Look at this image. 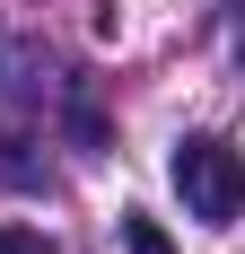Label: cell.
I'll return each instance as SVG.
<instances>
[{
  "instance_id": "6da1fadb",
  "label": "cell",
  "mask_w": 245,
  "mask_h": 254,
  "mask_svg": "<svg viewBox=\"0 0 245 254\" xmlns=\"http://www.w3.org/2000/svg\"><path fill=\"white\" fill-rule=\"evenodd\" d=\"M167 176H175V193H184V210H193L201 228H228L245 210V158L228 140H184L167 158Z\"/></svg>"
},
{
  "instance_id": "7a4b0ae2",
  "label": "cell",
  "mask_w": 245,
  "mask_h": 254,
  "mask_svg": "<svg viewBox=\"0 0 245 254\" xmlns=\"http://www.w3.org/2000/svg\"><path fill=\"white\" fill-rule=\"evenodd\" d=\"M122 246H131V254H175V237L158 228L149 210H131V219H122Z\"/></svg>"
},
{
  "instance_id": "3957f363",
  "label": "cell",
  "mask_w": 245,
  "mask_h": 254,
  "mask_svg": "<svg viewBox=\"0 0 245 254\" xmlns=\"http://www.w3.org/2000/svg\"><path fill=\"white\" fill-rule=\"evenodd\" d=\"M0 254H53L44 228H18V219H0Z\"/></svg>"
}]
</instances>
